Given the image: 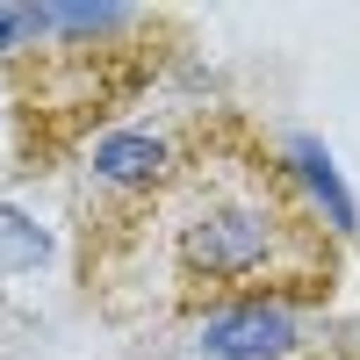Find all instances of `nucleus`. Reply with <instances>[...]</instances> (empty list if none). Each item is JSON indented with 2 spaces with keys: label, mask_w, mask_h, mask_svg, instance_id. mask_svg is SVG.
Listing matches in <instances>:
<instances>
[{
  "label": "nucleus",
  "mask_w": 360,
  "mask_h": 360,
  "mask_svg": "<svg viewBox=\"0 0 360 360\" xmlns=\"http://www.w3.org/2000/svg\"><path fill=\"white\" fill-rule=\"evenodd\" d=\"M173 8H22L8 37V115H15V166L51 173L79 144H94L159 86L180 51Z\"/></svg>",
  "instance_id": "nucleus-2"
},
{
  "label": "nucleus",
  "mask_w": 360,
  "mask_h": 360,
  "mask_svg": "<svg viewBox=\"0 0 360 360\" xmlns=\"http://www.w3.org/2000/svg\"><path fill=\"white\" fill-rule=\"evenodd\" d=\"M144 281L159 310L245 317L303 310L339 288V224L317 217L295 166L238 108H195L173 123V166L152 202L108 238L79 245V281L101 295Z\"/></svg>",
  "instance_id": "nucleus-1"
}]
</instances>
